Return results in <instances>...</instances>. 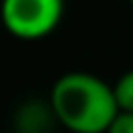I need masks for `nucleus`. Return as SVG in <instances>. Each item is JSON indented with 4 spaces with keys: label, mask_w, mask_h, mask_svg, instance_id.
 Wrapping results in <instances>:
<instances>
[{
    "label": "nucleus",
    "mask_w": 133,
    "mask_h": 133,
    "mask_svg": "<svg viewBox=\"0 0 133 133\" xmlns=\"http://www.w3.org/2000/svg\"><path fill=\"white\" fill-rule=\"evenodd\" d=\"M114 96L121 114H133V69L118 76L114 84Z\"/></svg>",
    "instance_id": "obj_3"
},
{
    "label": "nucleus",
    "mask_w": 133,
    "mask_h": 133,
    "mask_svg": "<svg viewBox=\"0 0 133 133\" xmlns=\"http://www.w3.org/2000/svg\"><path fill=\"white\" fill-rule=\"evenodd\" d=\"M54 116L74 133H106L121 114L114 86L86 71L59 76L52 89Z\"/></svg>",
    "instance_id": "obj_1"
},
{
    "label": "nucleus",
    "mask_w": 133,
    "mask_h": 133,
    "mask_svg": "<svg viewBox=\"0 0 133 133\" xmlns=\"http://www.w3.org/2000/svg\"><path fill=\"white\" fill-rule=\"evenodd\" d=\"M106 133H133V114H118Z\"/></svg>",
    "instance_id": "obj_4"
},
{
    "label": "nucleus",
    "mask_w": 133,
    "mask_h": 133,
    "mask_svg": "<svg viewBox=\"0 0 133 133\" xmlns=\"http://www.w3.org/2000/svg\"><path fill=\"white\" fill-rule=\"evenodd\" d=\"M64 0H3L0 17L10 35L20 39L47 37L57 27Z\"/></svg>",
    "instance_id": "obj_2"
},
{
    "label": "nucleus",
    "mask_w": 133,
    "mask_h": 133,
    "mask_svg": "<svg viewBox=\"0 0 133 133\" xmlns=\"http://www.w3.org/2000/svg\"><path fill=\"white\" fill-rule=\"evenodd\" d=\"M131 5H133V0H131Z\"/></svg>",
    "instance_id": "obj_5"
}]
</instances>
